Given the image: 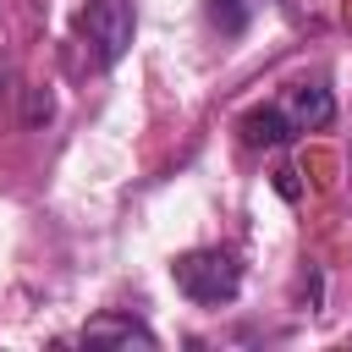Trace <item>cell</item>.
Wrapping results in <instances>:
<instances>
[{"label":"cell","mask_w":352,"mask_h":352,"mask_svg":"<svg viewBox=\"0 0 352 352\" xmlns=\"http://www.w3.org/2000/svg\"><path fill=\"white\" fill-rule=\"evenodd\" d=\"M170 280H176V292H182L187 302L220 308V302H231V297L242 292V264H236V253H226V248H192V253H182V258L170 264Z\"/></svg>","instance_id":"obj_1"},{"label":"cell","mask_w":352,"mask_h":352,"mask_svg":"<svg viewBox=\"0 0 352 352\" xmlns=\"http://www.w3.org/2000/svg\"><path fill=\"white\" fill-rule=\"evenodd\" d=\"M0 88H6V77H0Z\"/></svg>","instance_id":"obj_7"},{"label":"cell","mask_w":352,"mask_h":352,"mask_svg":"<svg viewBox=\"0 0 352 352\" xmlns=\"http://www.w3.org/2000/svg\"><path fill=\"white\" fill-rule=\"evenodd\" d=\"M258 6H264V0H209V22H214L226 38H236V33H248V22L258 16Z\"/></svg>","instance_id":"obj_6"},{"label":"cell","mask_w":352,"mask_h":352,"mask_svg":"<svg viewBox=\"0 0 352 352\" xmlns=\"http://www.w3.org/2000/svg\"><path fill=\"white\" fill-rule=\"evenodd\" d=\"M280 116L292 121V132H319V126L336 121V99H330L324 82H292L280 94Z\"/></svg>","instance_id":"obj_3"},{"label":"cell","mask_w":352,"mask_h":352,"mask_svg":"<svg viewBox=\"0 0 352 352\" xmlns=\"http://www.w3.org/2000/svg\"><path fill=\"white\" fill-rule=\"evenodd\" d=\"M242 138H248L253 148H280V143H292L297 132H292V121L280 116V104H264V110H248V116H242Z\"/></svg>","instance_id":"obj_5"},{"label":"cell","mask_w":352,"mask_h":352,"mask_svg":"<svg viewBox=\"0 0 352 352\" xmlns=\"http://www.w3.org/2000/svg\"><path fill=\"white\" fill-rule=\"evenodd\" d=\"M132 33H138L132 0H88L77 11V44H82V55H88L94 72H110L132 50Z\"/></svg>","instance_id":"obj_2"},{"label":"cell","mask_w":352,"mask_h":352,"mask_svg":"<svg viewBox=\"0 0 352 352\" xmlns=\"http://www.w3.org/2000/svg\"><path fill=\"white\" fill-rule=\"evenodd\" d=\"M82 341L88 346H160V336L143 324V319H132V314H99V319H88L82 324Z\"/></svg>","instance_id":"obj_4"}]
</instances>
